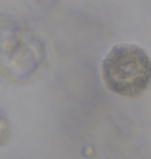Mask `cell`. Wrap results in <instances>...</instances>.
Masks as SVG:
<instances>
[{
	"mask_svg": "<svg viewBox=\"0 0 151 159\" xmlns=\"http://www.w3.org/2000/svg\"><path fill=\"white\" fill-rule=\"evenodd\" d=\"M9 139V128L8 123L5 119L0 117V146L5 145Z\"/></svg>",
	"mask_w": 151,
	"mask_h": 159,
	"instance_id": "cell-3",
	"label": "cell"
},
{
	"mask_svg": "<svg viewBox=\"0 0 151 159\" xmlns=\"http://www.w3.org/2000/svg\"><path fill=\"white\" fill-rule=\"evenodd\" d=\"M45 63L46 50L33 30L14 17H0V74L26 84L40 74Z\"/></svg>",
	"mask_w": 151,
	"mask_h": 159,
	"instance_id": "cell-1",
	"label": "cell"
},
{
	"mask_svg": "<svg viewBox=\"0 0 151 159\" xmlns=\"http://www.w3.org/2000/svg\"><path fill=\"white\" fill-rule=\"evenodd\" d=\"M101 77L106 87L114 93L138 96L151 81V60L139 46L116 44L102 60Z\"/></svg>",
	"mask_w": 151,
	"mask_h": 159,
	"instance_id": "cell-2",
	"label": "cell"
}]
</instances>
